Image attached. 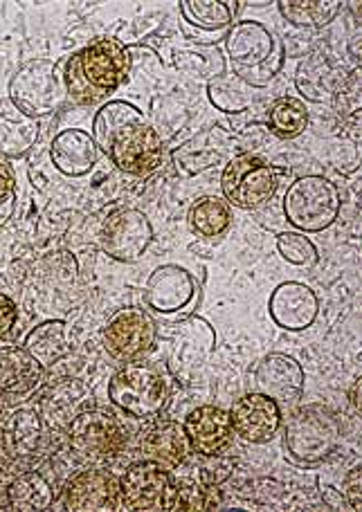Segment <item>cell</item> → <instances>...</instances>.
<instances>
[{
  "instance_id": "6da1fadb",
  "label": "cell",
  "mask_w": 362,
  "mask_h": 512,
  "mask_svg": "<svg viewBox=\"0 0 362 512\" xmlns=\"http://www.w3.org/2000/svg\"><path fill=\"white\" fill-rule=\"evenodd\" d=\"M131 66V50L113 36H102L66 61L63 84L68 99L79 106L102 104L124 84Z\"/></svg>"
},
{
  "instance_id": "7a4b0ae2",
  "label": "cell",
  "mask_w": 362,
  "mask_h": 512,
  "mask_svg": "<svg viewBox=\"0 0 362 512\" xmlns=\"http://www.w3.org/2000/svg\"><path fill=\"white\" fill-rule=\"evenodd\" d=\"M232 72L252 88H266L284 68V45L259 21H241L225 36Z\"/></svg>"
},
{
  "instance_id": "3957f363",
  "label": "cell",
  "mask_w": 362,
  "mask_h": 512,
  "mask_svg": "<svg viewBox=\"0 0 362 512\" xmlns=\"http://www.w3.org/2000/svg\"><path fill=\"white\" fill-rule=\"evenodd\" d=\"M340 209V191L324 176L297 178L284 194L286 221L300 232H324L338 221Z\"/></svg>"
},
{
  "instance_id": "277c9868",
  "label": "cell",
  "mask_w": 362,
  "mask_h": 512,
  "mask_svg": "<svg viewBox=\"0 0 362 512\" xmlns=\"http://www.w3.org/2000/svg\"><path fill=\"white\" fill-rule=\"evenodd\" d=\"M342 432L336 416L320 405L297 409L284 429V447L293 461L313 465L338 450Z\"/></svg>"
},
{
  "instance_id": "5b68a950",
  "label": "cell",
  "mask_w": 362,
  "mask_h": 512,
  "mask_svg": "<svg viewBox=\"0 0 362 512\" xmlns=\"http://www.w3.org/2000/svg\"><path fill=\"white\" fill-rule=\"evenodd\" d=\"M108 398L131 418L151 420L165 409L169 387L162 373L153 367H147V364H126L108 382Z\"/></svg>"
},
{
  "instance_id": "8992f818",
  "label": "cell",
  "mask_w": 362,
  "mask_h": 512,
  "mask_svg": "<svg viewBox=\"0 0 362 512\" xmlns=\"http://www.w3.org/2000/svg\"><path fill=\"white\" fill-rule=\"evenodd\" d=\"M9 99L30 117L50 115L68 99L57 63L34 59L23 63L9 81Z\"/></svg>"
},
{
  "instance_id": "52a82bcc",
  "label": "cell",
  "mask_w": 362,
  "mask_h": 512,
  "mask_svg": "<svg viewBox=\"0 0 362 512\" xmlns=\"http://www.w3.org/2000/svg\"><path fill=\"white\" fill-rule=\"evenodd\" d=\"M221 189L225 200L234 207L257 209L273 200L277 191V173L259 155L241 153L225 162Z\"/></svg>"
},
{
  "instance_id": "ba28073f",
  "label": "cell",
  "mask_w": 362,
  "mask_h": 512,
  "mask_svg": "<svg viewBox=\"0 0 362 512\" xmlns=\"http://www.w3.org/2000/svg\"><path fill=\"white\" fill-rule=\"evenodd\" d=\"M104 153L120 171L144 178L151 176L165 160V140L149 124L147 115H142L140 120L126 124L120 133H115Z\"/></svg>"
},
{
  "instance_id": "9c48e42d",
  "label": "cell",
  "mask_w": 362,
  "mask_h": 512,
  "mask_svg": "<svg viewBox=\"0 0 362 512\" xmlns=\"http://www.w3.org/2000/svg\"><path fill=\"white\" fill-rule=\"evenodd\" d=\"M70 445L84 459H111L126 445V432L120 420L104 409H84L68 425Z\"/></svg>"
},
{
  "instance_id": "30bf717a",
  "label": "cell",
  "mask_w": 362,
  "mask_h": 512,
  "mask_svg": "<svg viewBox=\"0 0 362 512\" xmlns=\"http://www.w3.org/2000/svg\"><path fill=\"white\" fill-rule=\"evenodd\" d=\"M153 241V227L147 214L135 207H122L106 218L99 232V245L115 261L133 263L147 252Z\"/></svg>"
},
{
  "instance_id": "8fae6325",
  "label": "cell",
  "mask_w": 362,
  "mask_h": 512,
  "mask_svg": "<svg viewBox=\"0 0 362 512\" xmlns=\"http://www.w3.org/2000/svg\"><path fill=\"white\" fill-rule=\"evenodd\" d=\"M156 342V322L144 308L117 310L104 328V349L120 362H133L151 351Z\"/></svg>"
},
{
  "instance_id": "7c38bea8",
  "label": "cell",
  "mask_w": 362,
  "mask_h": 512,
  "mask_svg": "<svg viewBox=\"0 0 362 512\" xmlns=\"http://www.w3.org/2000/svg\"><path fill=\"white\" fill-rule=\"evenodd\" d=\"M228 414L232 432L237 434L241 441L252 445L273 441L279 432V425H282V411H279L277 402L259 391L241 396L234 402Z\"/></svg>"
},
{
  "instance_id": "4fadbf2b",
  "label": "cell",
  "mask_w": 362,
  "mask_h": 512,
  "mask_svg": "<svg viewBox=\"0 0 362 512\" xmlns=\"http://www.w3.org/2000/svg\"><path fill=\"white\" fill-rule=\"evenodd\" d=\"M171 486L169 470L153 461H138L120 479V499L124 510H165Z\"/></svg>"
},
{
  "instance_id": "5bb4252c",
  "label": "cell",
  "mask_w": 362,
  "mask_h": 512,
  "mask_svg": "<svg viewBox=\"0 0 362 512\" xmlns=\"http://www.w3.org/2000/svg\"><path fill=\"white\" fill-rule=\"evenodd\" d=\"M270 319L284 331L300 333L313 326L320 313V301L315 292L300 281L279 283L268 299Z\"/></svg>"
},
{
  "instance_id": "9a60e30c",
  "label": "cell",
  "mask_w": 362,
  "mask_h": 512,
  "mask_svg": "<svg viewBox=\"0 0 362 512\" xmlns=\"http://www.w3.org/2000/svg\"><path fill=\"white\" fill-rule=\"evenodd\" d=\"M144 299L160 315H176L196 299V281L180 265H162L151 274L144 288Z\"/></svg>"
},
{
  "instance_id": "2e32d148",
  "label": "cell",
  "mask_w": 362,
  "mask_h": 512,
  "mask_svg": "<svg viewBox=\"0 0 362 512\" xmlns=\"http://www.w3.org/2000/svg\"><path fill=\"white\" fill-rule=\"evenodd\" d=\"M306 376L302 364L286 353H270L255 371V387L275 402H295L302 398Z\"/></svg>"
},
{
  "instance_id": "e0dca14e",
  "label": "cell",
  "mask_w": 362,
  "mask_h": 512,
  "mask_svg": "<svg viewBox=\"0 0 362 512\" xmlns=\"http://www.w3.org/2000/svg\"><path fill=\"white\" fill-rule=\"evenodd\" d=\"M230 151L232 135L225 133L221 126H210L174 149L171 160H174L178 171L196 176V173H203L228 160Z\"/></svg>"
},
{
  "instance_id": "ac0fdd59",
  "label": "cell",
  "mask_w": 362,
  "mask_h": 512,
  "mask_svg": "<svg viewBox=\"0 0 362 512\" xmlns=\"http://www.w3.org/2000/svg\"><path fill=\"white\" fill-rule=\"evenodd\" d=\"M183 427L192 452L201 456L221 454L230 445L234 434L228 411L214 405H203L189 411Z\"/></svg>"
},
{
  "instance_id": "d6986e66",
  "label": "cell",
  "mask_w": 362,
  "mask_h": 512,
  "mask_svg": "<svg viewBox=\"0 0 362 512\" xmlns=\"http://www.w3.org/2000/svg\"><path fill=\"white\" fill-rule=\"evenodd\" d=\"M120 497V481L106 470H86L77 474L63 492V506L75 512L115 510Z\"/></svg>"
},
{
  "instance_id": "ffe728a7",
  "label": "cell",
  "mask_w": 362,
  "mask_h": 512,
  "mask_svg": "<svg viewBox=\"0 0 362 512\" xmlns=\"http://www.w3.org/2000/svg\"><path fill=\"white\" fill-rule=\"evenodd\" d=\"M140 450L147 461L158 463L165 470H178L189 459L192 447L183 425L176 420H160L142 434Z\"/></svg>"
},
{
  "instance_id": "44dd1931",
  "label": "cell",
  "mask_w": 362,
  "mask_h": 512,
  "mask_svg": "<svg viewBox=\"0 0 362 512\" xmlns=\"http://www.w3.org/2000/svg\"><path fill=\"white\" fill-rule=\"evenodd\" d=\"M52 164L68 178H81L93 171L99 158V149L93 135L81 131V128H68L54 135L50 144Z\"/></svg>"
},
{
  "instance_id": "7402d4cb",
  "label": "cell",
  "mask_w": 362,
  "mask_h": 512,
  "mask_svg": "<svg viewBox=\"0 0 362 512\" xmlns=\"http://www.w3.org/2000/svg\"><path fill=\"white\" fill-rule=\"evenodd\" d=\"M347 72L336 61L324 57V54H311L306 57L295 72V86L309 102L324 104L331 102L340 86L345 84Z\"/></svg>"
},
{
  "instance_id": "603a6c76",
  "label": "cell",
  "mask_w": 362,
  "mask_h": 512,
  "mask_svg": "<svg viewBox=\"0 0 362 512\" xmlns=\"http://www.w3.org/2000/svg\"><path fill=\"white\" fill-rule=\"evenodd\" d=\"M90 398L88 387L77 378H61L45 387L39 398L41 416L57 427H68Z\"/></svg>"
},
{
  "instance_id": "cb8c5ba5",
  "label": "cell",
  "mask_w": 362,
  "mask_h": 512,
  "mask_svg": "<svg viewBox=\"0 0 362 512\" xmlns=\"http://www.w3.org/2000/svg\"><path fill=\"white\" fill-rule=\"evenodd\" d=\"M41 126L36 117L23 113L12 99H0V155L23 158L39 142Z\"/></svg>"
},
{
  "instance_id": "d4e9b609",
  "label": "cell",
  "mask_w": 362,
  "mask_h": 512,
  "mask_svg": "<svg viewBox=\"0 0 362 512\" xmlns=\"http://www.w3.org/2000/svg\"><path fill=\"white\" fill-rule=\"evenodd\" d=\"M43 380V367L23 346L0 349V393L3 396H27Z\"/></svg>"
},
{
  "instance_id": "484cf974",
  "label": "cell",
  "mask_w": 362,
  "mask_h": 512,
  "mask_svg": "<svg viewBox=\"0 0 362 512\" xmlns=\"http://www.w3.org/2000/svg\"><path fill=\"white\" fill-rule=\"evenodd\" d=\"M48 425L41 411L36 409H18L9 416L3 427V443L14 456H36L45 445Z\"/></svg>"
},
{
  "instance_id": "4316f807",
  "label": "cell",
  "mask_w": 362,
  "mask_h": 512,
  "mask_svg": "<svg viewBox=\"0 0 362 512\" xmlns=\"http://www.w3.org/2000/svg\"><path fill=\"white\" fill-rule=\"evenodd\" d=\"M237 5L239 3H234V0H183L180 14L185 18L189 34L196 32V39L207 34V39H210V36H219L232 25Z\"/></svg>"
},
{
  "instance_id": "83f0119b",
  "label": "cell",
  "mask_w": 362,
  "mask_h": 512,
  "mask_svg": "<svg viewBox=\"0 0 362 512\" xmlns=\"http://www.w3.org/2000/svg\"><path fill=\"white\" fill-rule=\"evenodd\" d=\"M23 349L41 364V367H52L54 362L68 355V331L63 322H43L32 328L30 335L25 337Z\"/></svg>"
},
{
  "instance_id": "f1b7e54d",
  "label": "cell",
  "mask_w": 362,
  "mask_h": 512,
  "mask_svg": "<svg viewBox=\"0 0 362 512\" xmlns=\"http://www.w3.org/2000/svg\"><path fill=\"white\" fill-rule=\"evenodd\" d=\"M279 12L297 30H320L338 16L340 0H279Z\"/></svg>"
},
{
  "instance_id": "f546056e",
  "label": "cell",
  "mask_w": 362,
  "mask_h": 512,
  "mask_svg": "<svg viewBox=\"0 0 362 512\" xmlns=\"http://www.w3.org/2000/svg\"><path fill=\"white\" fill-rule=\"evenodd\" d=\"M207 99H210L216 111L239 115L246 113L255 104V88L241 81L237 75H223L207 81Z\"/></svg>"
},
{
  "instance_id": "4dcf8cb0",
  "label": "cell",
  "mask_w": 362,
  "mask_h": 512,
  "mask_svg": "<svg viewBox=\"0 0 362 512\" xmlns=\"http://www.w3.org/2000/svg\"><path fill=\"white\" fill-rule=\"evenodd\" d=\"M232 223V209L225 198L203 196L189 209V227L203 239H216Z\"/></svg>"
},
{
  "instance_id": "1f68e13d",
  "label": "cell",
  "mask_w": 362,
  "mask_h": 512,
  "mask_svg": "<svg viewBox=\"0 0 362 512\" xmlns=\"http://www.w3.org/2000/svg\"><path fill=\"white\" fill-rule=\"evenodd\" d=\"M7 501L12 510H48L54 501V490L43 474L27 472L9 483Z\"/></svg>"
},
{
  "instance_id": "d6a6232c",
  "label": "cell",
  "mask_w": 362,
  "mask_h": 512,
  "mask_svg": "<svg viewBox=\"0 0 362 512\" xmlns=\"http://www.w3.org/2000/svg\"><path fill=\"white\" fill-rule=\"evenodd\" d=\"M309 108L297 97H279L268 108V128L282 140H293L309 126Z\"/></svg>"
},
{
  "instance_id": "836d02e7",
  "label": "cell",
  "mask_w": 362,
  "mask_h": 512,
  "mask_svg": "<svg viewBox=\"0 0 362 512\" xmlns=\"http://www.w3.org/2000/svg\"><path fill=\"white\" fill-rule=\"evenodd\" d=\"M221 504L216 486H207L201 479H185L169 486L165 510H216Z\"/></svg>"
},
{
  "instance_id": "e575fe53",
  "label": "cell",
  "mask_w": 362,
  "mask_h": 512,
  "mask_svg": "<svg viewBox=\"0 0 362 512\" xmlns=\"http://www.w3.org/2000/svg\"><path fill=\"white\" fill-rule=\"evenodd\" d=\"M144 113L140 108H135L129 102H108L102 108H99L95 120H93V140L97 144L99 151L106 149V144L111 142V137L115 133H120L126 124H131L135 120H140Z\"/></svg>"
},
{
  "instance_id": "d590c367",
  "label": "cell",
  "mask_w": 362,
  "mask_h": 512,
  "mask_svg": "<svg viewBox=\"0 0 362 512\" xmlns=\"http://www.w3.org/2000/svg\"><path fill=\"white\" fill-rule=\"evenodd\" d=\"M176 68L192 79H216L225 72L223 52L216 45H201L176 52Z\"/></svg>"
},
{
  "instance_id": "8d00e7d4",
  "label": "cell",
  "mask_w": 362,
  "mask_h": 512,
  "mask_svg": "<svg viewBox=\"0 0 362 512\" xmlns=\"http://www.w3.org/2000/svg\"><path fill=\"white\" fill-rule=\"evenodd\" d=\"M277 252L282 254V259L300 265V268H311L318 263V248L306 239L304 234L297 232H284L277 236Z\"/></svg>"
},
{
  "instance_id": "74e56055",
  "label": "cell",
  "mask_w": 362,
  "mask_h": 512,
  "mask_svg": "<svg viewBox=\"0 0 362 512\" xmlns=\"http://www.w3.org/2000/svg\"><path fill=\"white\" fill-rule=\"evenodd\" d=\"M333 102H336L338 113L345 117L349 124L358 126L360 122V72H351L347 75L345 84L340 86V90L333 97Z\"/></svg>"
},
{
  "instance_id": "f35d334b",
  "label": "cell",
  "mask_w": 362,
  "mask_h": 512,
  "mask_svg": "<svg viewBox=\"0 0 362 512\" xmlns=\"http://www.w3.org/2000/svg\"><path fill=\"white\" fill-rule=\"evenodd\" d=\"M16 209V178L9 164L0 160V227L14 216Z\"/></svg>"
},
{
  "instance_id": "ab89813d",
  "label": "cell",
  "mask_w": 362,
  "mask_h": 512,
  "mask_svg": "<svg viewBox=\"0 0 362 512\" xmlns=\"http://www.w3.org/2000/svg\"><path fill=\"white\" fill-rule=\"evenodd\" d=\"M342 495H345L351 510H362V468L354 465L342 481Z\"/></svg>"
},
{
  "instance_id": "60d3db41",
  "label": "cell",
  "mask_w": 362,
  "mask_h": 512,
  "mask_svg": "<svg viewBox=\"0 0 362 512\" xmlns=\"http://www.w3.org/2000/svg\"><path fill=\"white\" fill-rule=\"evenodd\" d=\"M18 308L12 299L0 292V337H5L16 326Z\"/></svg>"
},
{
  "instance_id": "b9f144b4",
  "label": "cell",
  "mask_w": 362,
  "mask_h": 512,
  "mask_svg": "<svg viewBox=\"0 0 362 512\" xmlns=\"http://www.w3.org/2000/svg\"><path fill=\"white\" fill-rule=\"evenodd\" d=\"M349 400H351V405H354V409L360 411V380H356L354 384H351Z\"/></svg>"
},
{
  "instance_id": "7bdbcfd3",
  "label": "cell",
  "mask_w": 362,
  "mask_h": 512,
  "mask_svg": "<svg viewBox=\"0 0 362 512\" xmlns=\"http://www.w3.org/2000/svg\"><path fill=\"white\" fill-rule=\"evenodd\" d=\"M3 445H5L3 443V427H0V450H3Z\"/></svg>"
}]
</instances>
